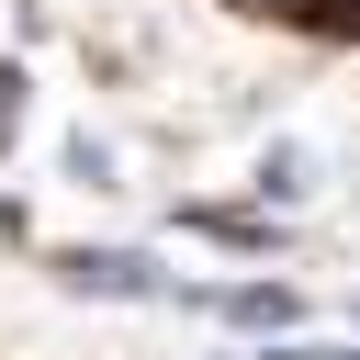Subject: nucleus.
Here are the masks:
<instances>
[{
  "mask_svg": "<svg viewBox=\"0 0 360 360\" xmlns=\"http://www.w3.org/2000/svg\"><path fill=\"white\" fill-rule=\"evenodd\" d=\"M248 191H259V202H270V214H281V202H315V146H270V158H259V180H248Z\"/></svg>",
  "mask_w": 360,
  "mask_h": 360,
  "instance_id": "obj_4",
  "label": "nucleus"
},
{
  "mask_svg": "<svg viewBox=\"0 0 360 360\" xmlns=\"http://www.w3.org/2000/svg\"><path fill=\"white\" fill-rule=\"evenodd\" d=\"M180 304H191V315H214V326H248V338H270V326H292V315H304V292H292V281H180Z\"/></svg>",
  "mask_w": 360,
  "mask_h": 360,
  "instance_id": "obj_2",
  "label": "nucleus"
},
{
  "mask_svg": "<svg viewBox=\"0 0 360 360\" xmlns=\"http://www.w3.org/2000/svg\"><path fill=\"white\" fill-rule=\"evenodd\" d=\"M180 225H191V236H214V248H259V259L281 248V214H270V202H191Z\"/></svg>",
  "mask_w": 360,
  "mask_h": 360,
  "instance_id": "obj_3",
  "label": "nucleus"
},
{
  "mask_svg": "<svg viewBox=\"0 0 360 360\" xmlns=\"http://www.w3.org/2000/svg\"><path fill=\"white\" fill-rule=\"evenodd\" d=\"M304 22H315V34H349V45H360V0H315Z\"/></svg>",
  "mask_w": 360,
  "mask_h": 360,
  "instance_id": "obj_7",
  "label": "nucleus"
},
{
  "mask_svg": "<svg viewBox=\"0 0 360 360\" xmlns=\"http://www.w3.org/2000/svg\"><path fill=\"white\" fill-rule=\"evenodd\" d=\"M22 112H34V101H22V68H11V56H0V158H11V146H22Z\"/></svg>",
  "mask_w": 360,
  "mask_h": 360,
  "instance_id": "obj_6",
  "label": "nucleus"
},
{
  "mask_svg": "<svg viewBox=\"0 0 360 360\" xmlns=\"http://www.w3.org/2000/svg\"><path fill=\"white\" fill-rule=\"evenodd\" d=\"M68 180H79V191H112V146L79 135V146H68Z\"/></svg>",
  "mask_w": 360,
  "mask_h": 360,
  "instance_id": "obj_5",
  "label": "nucleus"
},
{
  "mask_svg": "<svg viewBox=\"0 0 360 360\" xmlns=\"http://www.w3.org/2000/svg\"><path fill=\"white\" fill-rule=\"evenodd\" d=\"M56 281L90 304H180V270H158L146 248H56Z\"/></svg>",
  "mask_w": 360,
  "mask_h": 360,
  "instance_id": "obj_1",
  "label": "nucleus"
}]
</instances>
